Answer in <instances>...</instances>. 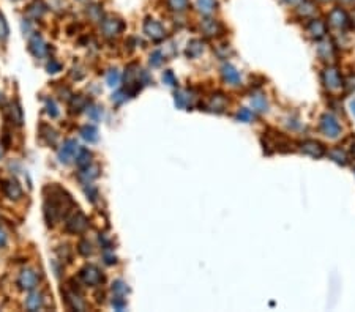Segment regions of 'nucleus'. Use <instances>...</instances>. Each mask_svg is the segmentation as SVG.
<instances>
[{"mask_svg": "<svg viewBox=\"0 0 355 312\" xmlns=\"http://www.w3.org/2000/svg\"><path fill=\"white\" fill-rule=\"evenodd\" d=\"M352 155H354V158H355V144L352 145Z\"/></svg>", "mask_w": 355, "mask_h": 312, "instance_id": "50", "label": "nucleus"}, {"mask_svg": "<svg viewBox=\"0 0 355 312\" xmlns=\"http://www.w3.org/2000/svg\"><path fill=\"white\" fill-rule=\"evenodd\" d=\"M79 148H81L79 144H78V142H76L74 139L65 140L63 145H62V148L59 150V159H60V163H63V164L71 163V159H74L76 155H78Z\"/></svg>", "mask_w": 355, "mask_h": 312, "instance_id": "7", "label": "nucleus"}, {"mask_svg": "<svg viewBox=\"0 0 355 312\" xmlns=\"http://www.w3.org/2000/svg\"><path fill=\"white\" fill-rule=\"evenodd\" d=\"M144 32H146V35L152 41H161L166 38L165 27H163L158 21H155V19H147V21L144 22Z\"/></svg>", "mask_w": 355, "mask_h": 312, "instance_id": "6", "label": "nucleus"}, {"mask_svg": "<svg viewBox=\"0 0 355 312\" xmlns=\"http://www.w3.org/2000/svg\"><path fill=\"white\" fill-rule=\"evenodd\" d=\"M2 191L8 199H11V201H16V199H19L22 196L21 185H19L17 180H14V178L3 180L2 182Z\"/></svg>", "mask_w": 355, "mask_h": 312, "instance_id": "13", "label": "nucleus"}, {"mask_svg": "<svg viewBox=\"0 0 355 312\" xmlns=\"http://www.w3.org/2000/svg\"><path fill=\"white\" fill-rule=\"evenodd\" d=\"M123 27L125 25H123V22L120 21V19H114V17H108L101 22L103 35L108 36V38H114V36L120 35L122 30H123Z\"/></svg>", "mask_w": 355, "mask_h": 312, "instance_id": "8", "label": "nucleus"}, {"mask_svg": "<svg viewBox=\"0 0 355 312\" xmlns=\"http://www.w3.org/2000/svg\"><path fill=\"white\" fill-rule=\"evenodd\" d=\"M98 175H100V167L89 164V166H85V167L81 169V172L78 174V178L84 185H89V183L93 182L95 178H98Z\"/></svg>", "mask_w": 355, "mask_h": 312, "instance_id": "18", "label": "nucleus"}, {"mask_svg": "<svg viewBox=\"0 0 355 312\" xmlns=\"http://www.w3.org/2000/svg\"><path fill=\"white\" fill-rule=\"evenodd\" d=\"M226 104H227V98L224 97L223 93H215L212 95L207 103H205V110H210V112H223L226 109Z\"/></svg>", "mask_w": 355, "mask_h": 312, "instance_id": "14", "label": "nucleus"}, {"mask_svg": "<svg viewBox=\"0 0 355 312\" xmlns=\"http://www.w3.org/2000/svg\"><path fill=\"white\" fill-rule=\"evenodd\" d=\"M85 194H87V199H90V202H95V201H97V197H98L97 188H95L92 183L85 185Z\"/></svg>", "mask_w": 355, "mask_h": 312, "instance_id": "40", "label": "nucleus"}, {"mask_svg": "<svg viewBox=\"0 0 355 312\" xmlns=\"http://www.w3.org/2000/svg\"><path fill=\"white\" fill-rule=\"evenodd\" d=\"M329 25H332L333 28H338V30L346 32L349 28H352V21H351L349 14L344 11L343 8L337 6L329 13Z\"/></svg>", "mask_w": 355, "mask_h": 312, "instance_id": "1", "label": "nucleus"}, {"mask_svg": "<svg viewBox=\"0 0 355 312\" xmlns=\"http://www.w3.org/2000/svg\"><path fill=\"white\" fill-rule=\"evenodd\" d=\"M76 164H78L79 169L85 167V166H89L92 164V153L87 150V148H79L78 151V155H76Z\"/></svg>", "mask_w": 355, "mask_h": 312, "instance_id": "27", "label": "nucleus"}, {"mask_svg": "<svg viewBox=\"0 0 355 312\" xmlns=\"http://www.w3.org/2000/svg\"><path fill=\"white\" fill-rule=\"evenodd\" d=\"M40 137L46 142L47 145H55L57 144V139H59V134L55 132V129H52L49 125L46 123H41L40 125Z\"/></svg>", "mask_w": 355, "mask_h": 312, "instance_id": "20", "label": "nucleus"}, {"mask_svg": "<svg viewBox=\"0 0 355 312\" xmlns=\"http://www.w3.org/2000/svg\"><path fill=\"white\" fill-rule=\"evenodd\" d=\"M79 276L85 286H90V287H97L104 281L101 270L98 267H95V265H85V267L81 270Z\"/></svg>", "mask_w": 355, "mask_h": 312, "instance_id": "2", "label": "nucleus"}, {"mask_svg": "<svg viewBox=\"0 0 355 312\" xmlns=\"http://www.w3.org/2000/svg\"><path fill=\"white\" fill-rule=\"evenodd\" d=\"M306 32L313 40H322L327 33V24L321 19H310V22L306 24Z\"/></svg>", "mask_w": 355, "mask_h": 312, "instance_id": "10", "label": "nucleus"}, {"mask_svg": "<svg viewBox=\"0 0 355 312\" xmlns=\"http://www.w3.org/2000/svg\"><path fill=\"white\" fill-rule=\"evenodd\" d=\"M87 13L90 14L92 19H95V21H98V19H101V9H100L98 6H92Z\"/></svg>", "mask_w": 355, "mask_h": 312, "instance_id": "45", "label": "nucleus"}, {"mask_svg": "<svg viewBox=\"0 0 355 312\" xmlns=\"http://www.w3.org/2000/svg\"><path fill=\"white\" fill-rule=\"evenodd\" d=\"M284 3H289V5H294V3H297V2H300V0H283Z\"/></svg>", "mask_w": 355, "mask_h": 312, "instance_id": "48", "label": "nucleus"}, {"mask_svg": "<svg viewBox=\"0 0 355 312\" xmlns=\"http://www.w3.org/2000/svg\"><path fill=\"white\" fill-rule=\"evenodd\" d=\"M8 112H9V118H11L13 123L16 125H22L24 121V115H22V109H21V104L17 101H14L11 106L8 107Z\"/></svg>", "mask_w": 355, "mask_h": 312, "instance_id": "25", "label": "nucleus"}, {"mask_svg": "<svg viewBox=\"0 0 355 312\" xmlns=\"http://www.w3.org/2000/svg\"><path fill=\"white\" fill-rule=\"evenodd\" d=\"M46 70H47V73L55 74V73H59V71L62 70V65H60L59 62H57V60H51L49 63H47Z\"/></svg>", "mask_w": 355, "mask_h": 312, "instance_id": "41", "label": "nucleus"}, {"mask_svg": "<svg viewBox=\"0 0 355 312\" xmlns=\"http://www.w3.org/2000/svg\"><path fill=\"white\" fill-rule=\"evenodd\" d=\"M63 297H65V303L66 306L73 311H85V303L81 298V293L76 292V290H65L63 292Z\"/></svg>", "mask_w": 355, "mask_h": 312, "instance_id": "12", "label": "nucleus"}, {"mask_svg": "<svg viewBox=\"0 0 355 312\" xmlns=\"http://www.w3.org/2000/svg\"><path fill=\"white\" fill-rule=\"evenodd\" d=\"M321 131L330 139H337L341 134V125L332 113H324L321 117Z\"/></svg>", "mask_w": 355, "mask_h": 312, "instance_id": "4", "label": "nucleus"}, {"mask_svg": "<svg viewBox=\"0 0 355 312\" xmlns=\"http://www.w3.org/2000/svg\"><path fill=\"white\" fill-rule=\"evenodd\" d=\"M237 118H238L240 121H246V123H249V121H253V120H254V112H253L251 109L242 107V109L238 110V113H237Z\"/></svg>", "mask_w": 355, "mask_h": 312, "instance_id": "34", "label": "nucleus"}, {"mask_svg": "<svg viewBox=\"0 0 355 312\" xmlns=\"http://www.w3.org/2000/svg\"><path fill=\"white\" fill-rule=\"evenodd\" d=\"M17 284L19 287L22 290H33L38 284V274L35 270H30V268H25L21 271L19 274V279H17Z\"/></svg>", "mask_w": 355, "mask_h": 312, "instance_id": "9", "label": "nucleus"}, {"mask_svg": "<svg viewBox=\"0 0 355 312\" xmlns=\"http://www.w3.org/2000/svg\"><path fill=\"white\" fill-rule=\"evenodd\" d=\"M8 24H6V21H5V17H3V14L0 13V38H6L8 36Z\"/></svg>", "mask_w": 355, "mask_h": 312, "instance_id": "42", "label": "nucleus"}, {"mask_svg": "<svg viewBox=\"0 0 355 312\" xmlns=\"http://www.w3.org/2000/svg\"><path fill=\"white\" fill-rule=\"evenodd\" d=\"M25 308L28 311H38L43 308V295L40 292H32L30 295H28L27 301H25Z\"/></svg>", "mask_w": 355, "mask_h": 312, "instance_id": "22", "label": "nucleus"}, {"mask_svg": "<svg viewBox=\"0 0 355 312\" xmlns=\"http://www.w3.org/2000/svg\"><path fill=\"white\" fill-rule=\"evenodd\" d=\"M28 51L32 52L33 57H38V59L46 55L47 46H46V43L43 41V38L38 35V33H35V35L30 38V41H28Z\"/></svg>", "mask_w": 355, "mask_h": 312, "instance_id": "15", "label": "nucleus"}, {"mask_svg": "<svg viewBox=\"0 0 355 312\" xmlns=\"http://www.w3.org/2000/svg\"><path fill=\"white\" fill-rule=\"evenodd\" d=\"M221 76H223V79H224L227 84H231V85H240V79H242V78H240V73L237 71V68H234L231 63L223 65Z\"/></svg>", "mask_w": 355, "mask_h": 312, "instance_id": "19", "label": "nucleus"}, {"mask_svg": "<svg viewBox=\"0 0 355 312\" xmlns=\"http://www.w3.org/2000/svg\"><path fill=\"white\" fill-rule=\"evenodd\" d=\"M163 82L168 84L169 87H176V85H177V78H176L174 73H172L171 70H168V71L163 73Z\"/></svg>", "mask_w": 355, "mask_h": 312, "instance_id": "37", "label": "nucleus"}, {"mask_svg": "<svg viewBox=\"0 0 355 312\" xmlns=\"http://www.w3.org/2000/svg\"><path fill=\"white\" fill-rule=\"evenodd\" d=\"M112 292L116 293V295L123 297V295H127V293L130 292V289H128V286L123 281H116V282L112 284Z\"/></svg>", "mask_w": 355, "mask_h": 312, "instance_id": "33", "label": "nucleus"}, {"mask_svg": "<svg viewBox=\"0 0 355 312\" xmlns=\"http://www.w3.org/2000/svg\"><path fill=\"white\" fill-rule=\"evenodd\" d=\"M106 82L109 87H117L120 84V73L117 70H111L106 76Z\"/></svg>", "mask_w": 355, "mask_h": 312, "instance_id": "35", "label": "nucleus"}, {"mask_svg": "<svg viewBox=\"0 0 355 312\" xmlns=\"http://www.w3.org/2000/svg\"><path fill=\"white\" fill-rule=\"evenodd\" d=\"M318 52H319V55H321L322 60H330V59H333V57H335V47H333L332 43L324 41V43L319 44Z\"/></svg>", "mask_w": 355, "mask_h": 312, "instance_id": "29", "label": "nucleus"}, {"mask_svg": "<svg viewBox=\"0 0 355 312\" xmlns=\"http://www.w3.org/2000/svg\"><path fill=\"white\" fill-rule=\"evenodd\" d=\"M0 158H2V151H0Z\"/></svg>", "mask_w": 355, "mask_h": 312, "instance_id": "51", "label": "nucleus"}, {"mask_svg": "<svg viewBox=\"0 0 355 312\" xmlns=\"http://www.w3.org/2000/svg\"><path fill=\"white\" fill-rule=\"evenodd\" d=\"M0 101H2V98H0Z\"/></svg>", "mask_w": 355, "mask_h": 312, "instance_id": "53", "label": "nucleus"}, {"mask_svg": "<svg viewBox=\"0 0 355 312\" xmlns=\"http://www.w3.org/2000/svg\"><path fill=\"white\" fill-rule=\"evenodd\" d=\"M204 51V41L202 40H191L186 47V55L189 59H196Z\"/></svg>", "mask_w": 355, "mask_h": 312, "instance_id": "23", "label": "nucleus"}, {"mask_svg": "<svg viewBox=\"0 0 355 312\" xmlns=\"http://www.w3.org/2000/svg\"><path fill=\"white\" fill-rule=\"evenodd\" d=\"M127 97H128V95H127V92H125V90H123V92H119V93H116V95H114V97H112V100H114V101H116V103H119V104H120V103H123L125 100H127Z\"/></svg>", "mask_w": 355, "mask_h": 312, "instance_id": "46", "label": "nucleus"}, {"mask_svg": "<svg viewBox=\"0 0 355 312\" xmlns=\"http://www.w3.org/2000/svg\"><path fill=\"white\" fill-rule=\"evenodd\" d=\"M71 109L73 112H81L82 109H87V98L82 97V95H78L71 100Z\"/></svg>", "mask_w": 355, "mask_h": 312, "instance_id": "32", "label": "nucleus"}, {"mask_svg": "<svg viewBox=\"0 0 355 312\" xmlns=\"http://www.w3.org/2000/svg\"><path fill=\"white\" fill-rule=\"evenodd\" d=\"M46 112L49 113L52 118L59 117V109H57L55 103L52 100H46Z\"/></svg>", "mask_w": 355, "mask_h": 312, "instance_id": "39", "label": "nucleus"}, {"mask_svg": "<svg viewBox=\"0 0 355 312\" xmlns=\"http://www.w3.org/2000/svg\"><path fill=\"white\" fill-rule=\"evenodd\" d=\"M81 136H82L84 140H87L89 144H93V142L98 140V131L92 125H85V126L81 128Z\"/></svg>", "mask_w": 355, "mask_h": 312, "instance_id": "28", "label": "nucleus"}, {"mask_svg": "<svg viewBox=\"0 0 355 312\" xmlns=\"http://www.w3.org/2000/svg\"><path fill=\"white\" fill-rule=\"evenodd\" d=\"M166 3H168L169 9L177 11V13L185 11V9L188 8V0H166Z\"/></svg>", "mask_w": 355, "mask_h": 312, "instance_id": "31", "label": "nucleus"}, {"mask_svg": "<svg viewBox=\"0 0 355 312\" xmlns=\"http://www.w3.org/2000/svg\"><path fill=\"white\" fill-rule=\"evenodd\" d=\"M176 106L180 107V109H186L191 106V100H193V97H191V93H188L186 90H178L176 92Z\"/></svg>", "mask_w": 355, "mask_h": 312, "instance_id": "24", "label": "nucleus"}, {"mask_svg": "<svg viewBox=\"0 0 355 312\" xmlns=\"http://www.w3.org/2000/svg\"><path fill=\"white\" fill-rule=\"evenodd\" d=\"M316 11H318V5L314 3V0H302L297 6V14L302 19H311Z\"/></svg>", "mask_w": 355, "mask_h": 312, "instance_id": "17", "label": "nucleus"}, {"mask_svg": "<svg viewBox=\"0 0 355 312\" xmlns=\"http://www.w3.org/2000/svg\"><path fill=\"white\" fill-rule=\"evenodd\" d=\"M112 306L117 311H122V309H125V306H127V301H125L120 295H116V298L112 300Z\"/></svg>", "mask_w": 355, "mask_h": 312, "instance_id": "43", "label": "nucleus"}, {"mask_svg": "<svg viewBox=\"0 0 355 312\" xmlns=\"http://www.w3.org/2000/svg\"><path fill=\"white\" fill-rule=\"evenodd\" d=\"M324 2H327V0H324Z\"/></svg>", "mask_w": 355, "mask_h": 312, "instance_id": "52", "label": "nucleus"}, {"mask_svg": "<svg viewBox=\"0 0 355 312\" xmlns=\"http://www.w3.org/2000/svg\"><path fill=\"white\" fill-rule=\"evenodd\" d=\"M89 221L81 211H73L68 217H66V224L65 229L70 233H82L85 229H87Z\"/></svg>", "mask_w": 355, "mask_h": 312, "instance_id": "5", "label": "nucleus"}, {"mask_svg": "<svg viewBox=\"0 0 355 312\" xmlns=\"http://www.w3.org/2000/svg\"><path fill=\"white\" fill-rule=\"evenodd\" d=\"M251 104H253L254 110H257V112H267V109H268V103H267V98L264 95H254L251 98Z\"/></svg>", "mask_w": 355, "mask_h": 312, "instance_id": "30", "label": "nucleus"}, {"mask_svg": "<svg viewBox=\"0 0 355 312\" xmlns=\"http://www.w3.org/2000/svg\"><path fill=\"white\" fill-rule=\"evenodd\" d=\"M351 109H352V113H354V115H355V100L351 103Z\"/></svg>", "mask_w": 355, "mask_h": 312, "instance_id": "49", "label": "nucleus"}, {"mask_svg": "<svg viewBox=\"0 0 355 312\" xmlns=\"http://www.w3.org/2000/svg\"><path fill=\"white\" fill-rule=\"evenodd\" d=\"M196 6H197V9L204 16H210L212 13L216 11L218 2H216V0H196Z\"/></svg>", "mask_w": 355, "mask_h": 312, "instance_id": "21", "label": "nucleus"}, {"mask_svg": "<svg viewBox=\"0 0 355 312\" xmlns=\"http://www.w3.org/2000/svg\"><path fill=\"white\" fill-rule=\"evenodd\" d=\"M200 28H202V32L205 33V36L213 38V36L219 35V32L223 30V25L219 24L216 19L207 17V19H204L202 22H200Z\"/></svg>", "mask_w": 355, "mask_h": 312, "instance_id": "16", "label": "nucleus"}, {"mask_svg": "<svg viewBox=\"0 0 355 312\" xmlns=\"http://www.w3.org/2000/svg\"><path fill=\"white\" fill-rule=\"evenodd\" d=\"M5 243H6V235H5V232L0 230V248L5 246Z\"/></svg>", "mask_w": 355, "mask_h": 312, "instance_id": "47", "label": "nucleus"}, {"mask_svg": "<svg viewBox=\"0 0 355 312\" xmlns=\"http://www.w3.org/2000/svg\"><path fill=\"white\" fill-rule=\"evenodd\" d=\"M322 82L325 87L332 92H337L341 87H344V81L341 78L338 68H335V66H329V68H325L322 71Z\"/></svg>", "mask_w": 355, "mask_h": 312, "instance_id": "3", "label": "nucleus"}, {"mask_svg": "<svg viewBox=\"0 0 355 312\" xmlns=\"http://www.w3.org/2000/svg\"><path fill=\"white\" fill-rule=\"evenodd\" d=\"M78 251H79L81 255H84V257H89L93 249H92V244L87 240H81L79 244H78Z\"/></svg>", "mask_w": 355, "mask_h": 312, "instance_id": "36", "label": "nucleus"}, {"mask_svg": "<svg viewBox=\"0 0 355 312\" xmlns=\"http://www.w3.org/2000/svg\"><path fill=\"white\" fill-rule=\"evenodd\" d=\"M89 110H87V115L93 120V121H97V120H100L101 118V109H98V107H87Z\"/></svg>", "mask_w": 355, "mask_h": 312, "instance_id": "44", "label": "nucleus"}, {"mask_svg": "<svg viewBox=\"0 0 355 312\" xmlns=\"http://www.w3.org/2000/svg\"><path fill=\"white\" fill-rule=\"evenodd\" d=\"M329 156L335 161V163H338V164H341V166H346V164L349 163V158H348V155H346V151H344L343 148H340V147L332 148V150L329 151Z\"/></svg>", "mask_w": 355, "mask_h": 312, "instance_id": "26", "label": "nucleus"}, {"mask_svg": "<svg viewBox=\"0 0 355 312\" xmlns=\"http://www.w3.org/2000/svg\"><path fill=\"white\" fill-rule=\"evenodd\" d=\"M300 150L305 155H310L313 158H321L325 155V147L319 140H305L300 144Z\"/></svg>", "mask_w": 355, "mask_h": 312, "instance_id": "11", "label": "nucleus"}, {"mask_svg": "<svg viewBox=\"0 0 355 312\" xmlns=\"http://www.w3.org/2000/svg\"><path fill=\"white\" fill-rule=\"evenodd\" d=\"M163 62H165V55H163V52L161 51H155V52H152V55H150V65L152 66H160Z\"/></svg>", "mask_w": 355, "mask_h": 312, "instance_id": "38", "label": "nucleus"}]
</instances>
